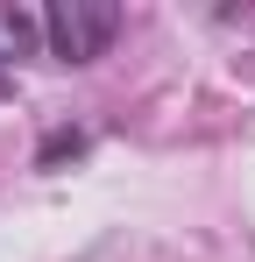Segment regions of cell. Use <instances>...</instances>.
Returning <instances> with one entry per match:
<instances>
[{
	"label": "cell",
	"mask_w": 255,
	"mask_h": 262,
	"mask_svg": "<svg viewBox=\"0 0 255 262\" xmlns=\"http://www.w3.org/2000/svg\"><path fill=\"white\" fill-rule=\"evenodd\" d=\"M114 36H121V7H107V0H57V7H42V43H50L57 64H92Z\"/></svg>",
	"instance_id": "cell-1"
}]
</instances>
